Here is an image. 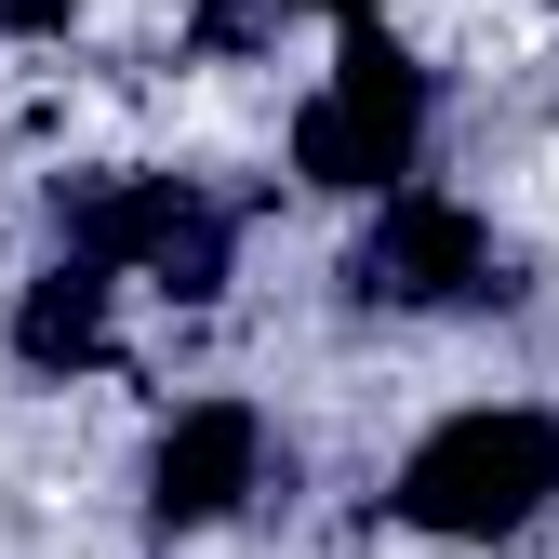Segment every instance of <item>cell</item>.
<instances>
[{"mask_svg":"<svg viewBox=\"0 0 559 559\" xmlns=\"http://www.w3.org/2000/svg\"><path fill=\"white\" fill-rule=\"evenodd\" d=\"M107 280L120 266H94V253H67V266L27 280V307H14V360L27 373H94L107 360Z\"/></svg>","mask_w":559,"mask_h":559,"instance_id":"obj_6","label":"cell"},{"mask_svg":"<svg viewBox=\"0 0 559 559\" xmlns=\"http://www.w3.org/2000/svg\"><path fill=\"white\" fill-rule=\"evenodd\" d=\"M67 253L160 280L174 307H214L240 227H227V200H200V187H174V174H133V187H81V200H67Z\"/></svg>","mask_w":559,"mask_h":559,"instance_id":"obj_3","label":"cell"},{"mask_svg":"<svg viewBox=\"0 0 559 559\" xmlns=\"http://www.w3.org/2000/svg\"><path fill=\"white\" fill-rule=\"evenodd\" d=\"M427 147V67L386 40V14H346L333 40V81L294 107V174L307 187H346V200H386Z\"/></svg>","mask_w":559,"mask_h":559,"instance_id":"obj_2","label":"cell"},{"mask_svg":"<svg viewBox=\"0 0 559 559\" xmlns=\"http://www.w3.org/2000/svg\"><path fill=\"white\" fill-rule=\"evenodd\" d=\"M0 27H27V40H53V27H67V0H0Z\"/></svg>","mask_w":559,"mask_h":559,"instance_id":"obj_8","label":"cell"},{"mask_svg":"<svg viewBox=\"0 0 559 559\" xmlns=\"http://www.w3.org/2000/svg\"><path fill=\"white\" fill-rule=\"evenodd\" d=\"M294 14H333V27H346V14H386V0H294Z\"/></svg>","mask_w":559,"mask_h":559,"instance_id":"obj_9","label":"cell"},{"mask_svg":"<svg viewBox=\"0 0 559 559\" xmlns=\"http://www.w3.org/2000/svg\"><path fill=\"white\" fill-rule=\"evenodd\" d=\"M253 479H266V413L253 400H187L160 427V453H147V520L160 533H214Z\"/></svg>","mask_w":559,"mask_h":559,"instance_id":"obj_5","label":"cell"},{"mask_svg":"<svg viewBox=\"0 0 559 559\" xmlns=\"http://www.w3.org/2000/svg\"><path fill=\"white\" fill-rule=\"evenodd\" d=\"M280 14H294V0H200V53H253Z\"/></svg>","mask_w":559,"mask_h":559,"instance_id":"obj_7","label":"cell"},{"mask_svg":"<svg viewBox=\"0 0 559 559\" xmlns=\"http://www.w3.org/2000/svg\"><path fill=\"white\" fill-rule=\"evenodd\" d=\"M346 294H373V307H466V294H493V227H479L466 200H440V187H386Z\"/></svg>","mask_w":559,"mask_h":559,"instance_id":"obj_4","label":"cell"},{"mask_svg":"<svg viewBox=\"0 0 559 559\" xmlns=\"http://www.w3.org/2000/svg\"><path fill=\"white\" fill-rule=\"evenodd\" d=\"M546 493H559V413H533V400L440 413V427L400 453V479H386V507L413 533H440V546H493V533L546 520Z\"/></svg>","mask_w":559,"mask_h":559,"instance_id":"obj_1","label":"cell"}]
</instances>
